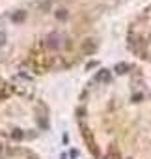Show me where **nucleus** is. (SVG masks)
<instances>
[{"mask_svg":"<svg viewBox=\"0 0 151 159\" xmlns=\"http://www.w3.org/2000/svg\"><path fill=\"white\" fill-rule=\"evenodd\" d=\"M97 81H103V83H106V81H110V71L108 69H101L99 73H97Z\"/></svg>","mask_w":151,"mask_h":159,"instance_id":"1","label":"nucleus"},{"mask_svg":"<svg viewBox=\"0 0 151 159\" xmlns=\"http://www.w3.org/2000/svg\"><path fill=\"white\" fill-rule=\"evenodd\" d=\"M116 71H118L119 75H123V73H127V71H129V66H127V64H119V66L116 67Z\"/></svg>","mask_w":151,"mask_h":159,"instance_id":"2","label":"nucleus"},{"mask_svg":"<svg viewBox=\"0 0 151 159\" xmlns=\"http://www.w3.org/2000/svg\"><path fill=\"white\" fill-rule=\"evenodd\" d=\"M86 47H88V51H86V52H93V51H92V49H93V41H92V39H90V41H86Z\"/></svg>","mask_w":151,"mask_h":159,"instance_id":"3","label":"nucleus"}]
</instances>
